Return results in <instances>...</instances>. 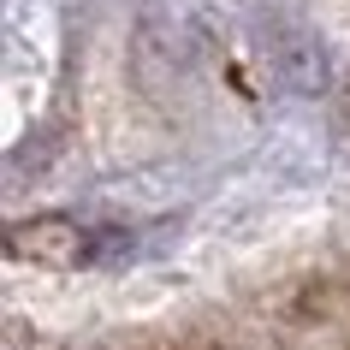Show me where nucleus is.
<instances>
[{
  "instance_id": "obj_1",
  "label": "nucleus",
  "mask_w": 350,
  "mask_h": 350,
  "mask_svg": "<svg viewBox=\"0 0 350 350\" xmlns=\"http://www.w3.org/2000/svg\"><path fill=\"white\" fill-rule=\"evenodd\" d=\"M6 250L24 261H42V267H95V261L125 256L131 243H125V232L83 226L72 214H36V220H18L6 232Z\"/></svg>"
}]
</instances>
